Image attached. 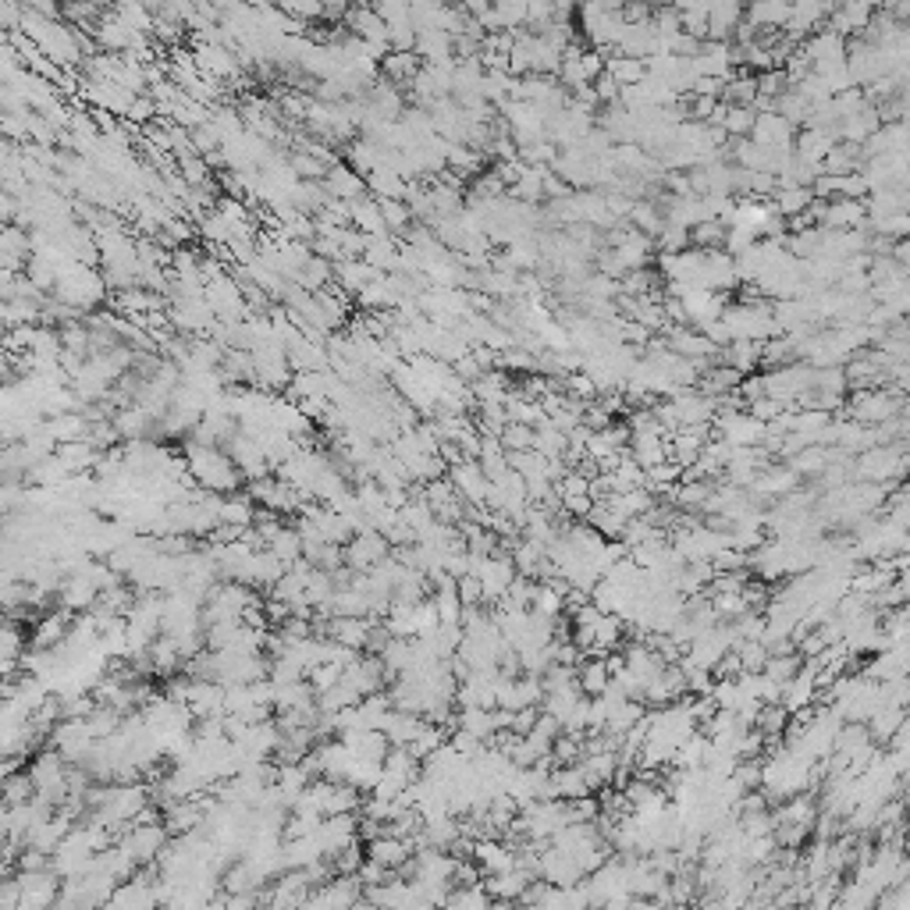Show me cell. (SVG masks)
Returning <instances> with one entry per match:
<instances>
[{
    "instance_id": "obj_2",
    "label": "cell",
    "mask_w": 910,
    "mask_h": 910,
    "mask_svg": "<svg viewBox=\"0 0 910 910\" xmlns=\"http://www.w3.org/2000/svg\"><path fill=\"white\" fill-rule=\"evenodd\" d=\"M502 448L505 452H526V448H533V427H526V424H505V431H502Z\"/></svg>"
},
{
    "instance_id": "obj_3",
    "label": "cell",
    "mask_w": 910,
    "mask_h": 910,
    "mask_svg": "<svg viewBox=\"0 0 910 910\" xmlns=\"http://www.w3.org/2000/svg\"><path fill=\"white\" fill-rule=\"evenodd\" d=\"M377 854H381V861H402V857H405V847H402V843H381Z\"/></svg>"
},
{
    "instance_id": "obj_1",
    "label": "cell",
    "mask_w": 910,
    "mask_h": 910,
    "mask_svg": "<svg viewBox=\"0 0 910 910\" xmlns=\"http://www.w3.org/2000/svg\"><path fill=\"white\" fill-rule=\"evenodd\" d=\"M605 75H608L619 89H629V86H640L647 72H644V61H633V57L612 53V57H605Z\"/></svg>"
}]
</instances>
